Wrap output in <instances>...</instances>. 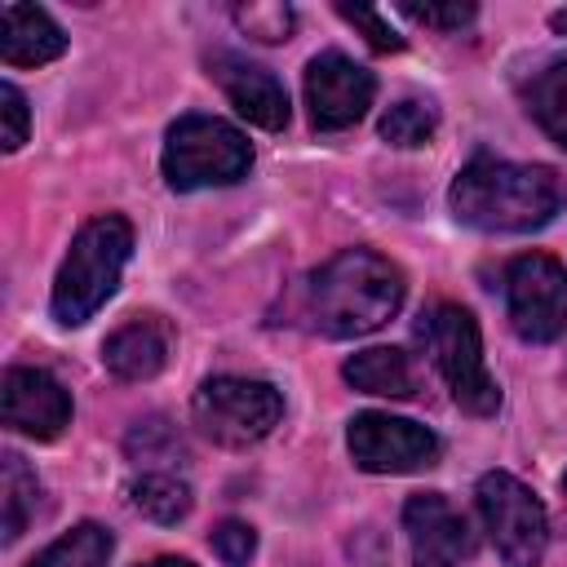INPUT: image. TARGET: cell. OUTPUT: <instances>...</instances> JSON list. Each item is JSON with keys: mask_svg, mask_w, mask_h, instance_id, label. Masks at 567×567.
<instances>
[{"mask_svg": "<svg viewBox=\"0 0 567 567\" xmlns=\"http://www.w3.org/2000/svg\"><path fill=\"white\" fill-rule=\"evenodd\" d=\"M447 204L461 226H474L487 235H523V230L549 226L567 208V177L549 164L474 155L456 173Z\"/></svg>", "mask_w": 567, "mask_h": 567, "instance_id": "1", "label": "cell"}, {"mask_svg": "<svg viewBox=\"0 0 567 567\" xmlns=\"http://www.w3.org/2000/svg\"><path fill=\"white\" fill-rule=\"evenodd\" d=\"M403 270L372 248H341L301 284V319L310 332L346 341L377 332L403 306Z\"/></svg>", "mask_w": 567, "mask_h": 567, "instance_id": "2", "label": "cell"}, {"mask_svg": "<svg viewBox=\"0 0 567 567\" xmlns=\"http://www.w3.org/2000/svg\"><path fill=\"white\" fill-rule=\"evenodd\" d=\"M128 252H133V226L120 213H102L84 221L53 279V297H49L53 319L62 328H80L84 319H93L97 306H106V297L120 288Z\"/></svg>", "mask_w": 567, "mask_h": 567, "instance_id": "3", "label": "cell"}, {"mask_svg": "<svg viewBox=\"0 0 567 567\" xmlns=\"http://www.w3.org/2000/svg\"><path fill=\"white\" fill-rule=\"evenodd\" d=\"M164 182L173 190L235 186L252 168L248 137L217 115H182L164 137Z\"/></svg>", "mask_w": 567, "mask_h": 567, "instance_id": "4", "label": "cell"}, {"mask_svg": "<svg viewBox=\"0 0 567 567\" xmlns=\"http://www.w3.org/2000/svg\"><path fill=\"white\" fill-rule=\"evenodd\" d=\"M416 337L425 341L434 368L443 372L452 399L470 412V416H492L501 408V390L483 368V341H478V323L465 306L456 301H439L421 315Z\"/></svg>", "mask_w": 567, "mask_h": 567, "instance_id": "5", "label": "cell"}, {"mask_svg": "<svg viewBox=\"0 0 567 567\" xmlns=\"http://www.w3.org/2000/svg\"><path fill=\"white\" fill-rule=\"evenodd\" d=\"M190 412H195V425L213 443L248 447L279 425L284 399L270 381H257V377H208L195 390Z\"/></svg>", "mask_w": 567, "mask_h": 567, "instance_id": "6", "label": "cell"}, {"mask_svg": "<svg viewBox=\"0 0 567 567\" xmlns=\"http://www.w3.org/2000/svg\"><path fill=\"white\" fill-rule=\"evenodd\" d=\"M474 501H478V514H483L487 536H492L496 554L505 558V567H540L545 540H549V518H545V505L532 496V487H523L505 470H492L478 478Z\"/></svg>", "mask_w": 567, "mask_h": 567, "instance_id": "7", "label": "cell"}, {"mask_svg": "<svg viewBox=\"0 0 567 567\" xmlns=\"http://www.w3.org/2000/svg\"><path fill=\"white\" fill-rule=\"evenodd\" d=\"M505 315L523 341H558L567 332V266L549 252H523L505 266Z\"/></svg>", "mask_w": 567, "mask_h": 567, "instance_id": "8", "label": "cell"}, {"mask_svg": "<svg viewBox=\"0 0 567 567\" xmlns=\"http://www.w3.org/2000/svg\"><path fill=\"white\" fill-rule=\"evenodd\" d=\"M346 447L354 465L368 474H416L439 465V452H443L425 425L390 412H359L346 430Z\"/></svg>", "mask_w": 567, "mask_h": 567, "instance_id": "9", "label": "cell"}, {"mask_svg": "<svg viewBox=\"0 0 567 567\" xmlns=\"http://www.w3.org/2000/svg\"><path fill=\"white\" fill-rule=\"evenodd\" d=\"M377 80L372 71H363L354 58L328 49L319 58H310L306 66V106H310V124L319 133H341L350 124H359L372 106Z\"/></svg>", "mask_w": 567, "mask_h": 567, "instance_id": "10", "label": "cell"}, {"mask_svg": "<svg viewBox=\"0 0 567 567\" xmlns=\"http://www.w3.org/2000/svg\"><path fill=\"white\" fill-rule=\"evenodd\" d=\"M403 532L412 567H461L474 554V532L465 514L443 492H416L403 505Z\"/></svg>", "mask_w": 567, "mask_h": 567, "instance_id": "11", "label": "cell"}, {"mask_svg": "<svg viewBox=\"0 0 567 567\" xmlns=\"http://www.w3.org/2000/svg\"><path fill=\"white\" fill-rule=\"evenodd\" d=\"M0 403L4 425L35 443H49L71 425V394L44 368H9L0 381Z\"/></svg>", "mask_w": 567, "mask_h": 567, "instance_id": "12", "label": "cell"}, {"mask_svg": "<svg viewBox=\"0 0 567 567\" xmlns=\"http://www.w3.org/2000/svg\"><path fill=\"white\" fill-rule=\"evenodd\" d=\"M208 71L248 124H257V128H284L288 124V93L266 66H252L235 53H213Z\"/></svg>", "mask_w": 567, "mask_h": 567, "instance_id": "13", "label": "cell"}, {"mask_svg": "<svg viewBox=\"0 0 567 567\" xmlns=\"http://www.w3.org/2000/svg\"><path fill=\"white\" fill-rule=\"evenodd\" d=\"M168 354H173V323L164 315H133L102 346V363L120 381H151V377H159L168 368Z\"/></svg>", "mask_w": 567, "mask_h": 567, "instance_id": "14", "label": "cell"}, {"mask_svg": "<svg viewBox=\"0 0 567 567\" xmlns=\"http://www.w3.org/2000/svg\"><path fill=\"white\" fill-rule=\"evenodd\" d=\"M62 49H66V35L44 9L4 4V13H0V58L9 66H44V62L62 58Z\"/></svg>", "mask_w": 567, "mask_h": 567, "instance_id": "15", "label": "cell"}, {"mask_svg": "<svg viewBox=\"0 0 567 567\" xmlns=\"http://www.w3.org/2000/svg\"><path fill=\"white\" fill-rule=\"evenodd\" d=\"M341 377L363 390V394H381V399H412L416 394V377H412V363L403 350L394 346H372V350H359L341 363Z\"/></svg>", "mask_w": 567, "mask_h": 567, "instance_id": "16", "label": "cell"}, {"mask_svg": "<svg viewBox=\"0 0 567 567\" xmlns=\"http://www.w3.org/2000/svg\"><path fill=\"white\" fill-rule=\"evenodd\" d=\"M523 106L540 124V133L567 151V58L532 71V80L523 84Z\"/></svg>", "mask_w": 567, "mask_h": 567, "instance_id": "17", "label": "cell"}, {"mask_svg": "<svg viewBox=\"0 0 567 567\" xmlns=\"http://www.w3.org/2000/svg\"><path fill=\"white\" fill-rule=\"evenodd\" d=\"M128 501H133V509L142 518L164 523V527L168 523H182L190 514V487L177 474H142V478H133Z\"/></svg>", "mask_w": 567, "mask_h": 567, "instance_id": "18", "label": "cell"}, {"mask_svg": "<svg viewBox=\"0 0 567 567\" xmlns=\"http://www.w3.org/2000/svg\"><path fill=\"white\" fill-rule=\"evenodd\" d=\"M111 549H115V540L102 523H80L66 536H58L31 567H106Z\"/></svg>", "mask_w": 567, "mask_h": 567, "instance_id": "19", "label": "cell"}, {"mask_svg": "<svg viewBox=\"0 0 567 567\" xmlns=\"http://www.w3.org/2000/svg\"><path fill=\"white\" fill-rule=\"evenodd\" d=\"M0 470H4V478H0V492H4V540H18L27 532V523L35 518L40 483H35V474L27 470V461L18 452H4Z\"/></svg>", "mask_w": 567, "mask_h": 567, "instance_id": "20", "label": "cell"}, {"mask_svg": "<svg viewBox=\"0 0 567 567\" xmlns=\"http://www.w3.org/2000/svg\"><path fill=\"white\" fill-rule=\"evenodd\" d=\"M434 128H439V111L434 102H421V97H403L381 115V137L390 146H425Z\"/></svg>", "mask_w": 567, "mask_h": 567, "instance_id": "21", "label": "cell"}, {"mask_svg": "<svg viewBox=\"0 0 567 567\" xmlns=\"http://www.w3.org/2000/svg\"><path fill=\"white\" fill-rule=\"evenodd\" d=\"M124 447H128L133 461H173V456L186 452L177 425H168L164 416H146V421H137V425L128 430Z\"/></svg>", "mask_w": 567, "mask_h": 567, "instance_id": "22", "label": "cell"}, {"mask_svg": "<svg viewBox=\"0 0 567 567\" xmlns=\"http://www.w3.org/2000/svg\"><path fill=\"white\" fill-rule=\"evenodd\" d=\"M239 31H248L261 44H279L292 31V9L288 4H235Z\"/></svg>", "mask_w": 567, "mask_h": 567, "instance_id": "23", "label": "cell"}, {"mask_svg": "<svg viewBox=\"0 0 567 567\" xmlns=\"http://www.w3.org/2000/svg\"><path fill=\"white\" fill-rule=\"evenodd\" d=\"M208 540H213V554H217L226 567H244V563L257 554V532H252L248 523H239V518H221Z\"/></svg>", "mask_w": 567, "mask_h": 567, "instance_id": "24", "label": "cell"}, {"mask_svg": "<svg viewBox=\"0 0 567 567\" xmlns=\"http://www.w3.org/2000/svg\"><path fill=\"white\" fill-rule=\"evenodd\" d=\"M337 13H341L350 27H359L372 49H381V53H399V49H403V35H399L372 4H337Z\"/></svg>", "mask_w": 567, "mask_h": 567, "instance_id": "25", "label": "cell"}, {"mask_svg": "<svg viewBox=\"0 0 567 567\" xmlns=\"http://www.w3.org/2000/svg\"><path fill=\"white\" fill-rule=\"evenodd\" d=\"M412 22H421V27H434V31H461L465 22H474V4H399Z\"/></svg>", "mask_w": 567, "mask_h": 567, "instance_id": "26", "label": "cell"}, {"mask_svg": "<svg viewBox=\"0 0 567 567\" xmlns=\"http://www.w3.org/2000/svg\"><path fill=\"white\" fill-rule=\"evenodd\" d=\"M0 111H4V151H18L27 142V97L18 84H0Z\"/></svg>", "mask_w": 567, "mask_h": 567, "instance_id": "27", "label": "cell"}, {"mask_svg": "<svg viewBox=\"0 0 567 567\" xmlns=\"http://www.w3.org/2000/svg\"><path fill=\"white\" fill-rule=\"evenodd\" d=\"M142 567H195V563H186V558H155V563H142Z\"/></svg>", "mask_w": 567, "mask_h": 567, "instance_id": "28", "label": "cell"}, {"mask_svg": "<svg viewBox=\"0 0 567 567\" xmlns=\"http://www.w3.org/2000/svg\"><path fill=\"white\" fill-rule=\"evenodd\" d=\"M549 22H554V31H563V35H567V9H558Z\"/></svg>", "mask_w": 567, "mask_h": 567, "instance_id": "29", "label": "cell"}, {"mask_svg": "<svg viewBox=\"0 0 567 567\" xmlns=\"http://www.w3.org/2000/svg\"><path fill=\"white\" fill-rule=\"evenodd\" d=\"M563 496H567V470H563Z\"/></svg>", "mask_w": 567, "mask_h": 567, "instance_id": "30", "label": "cell"}]
</instances>
